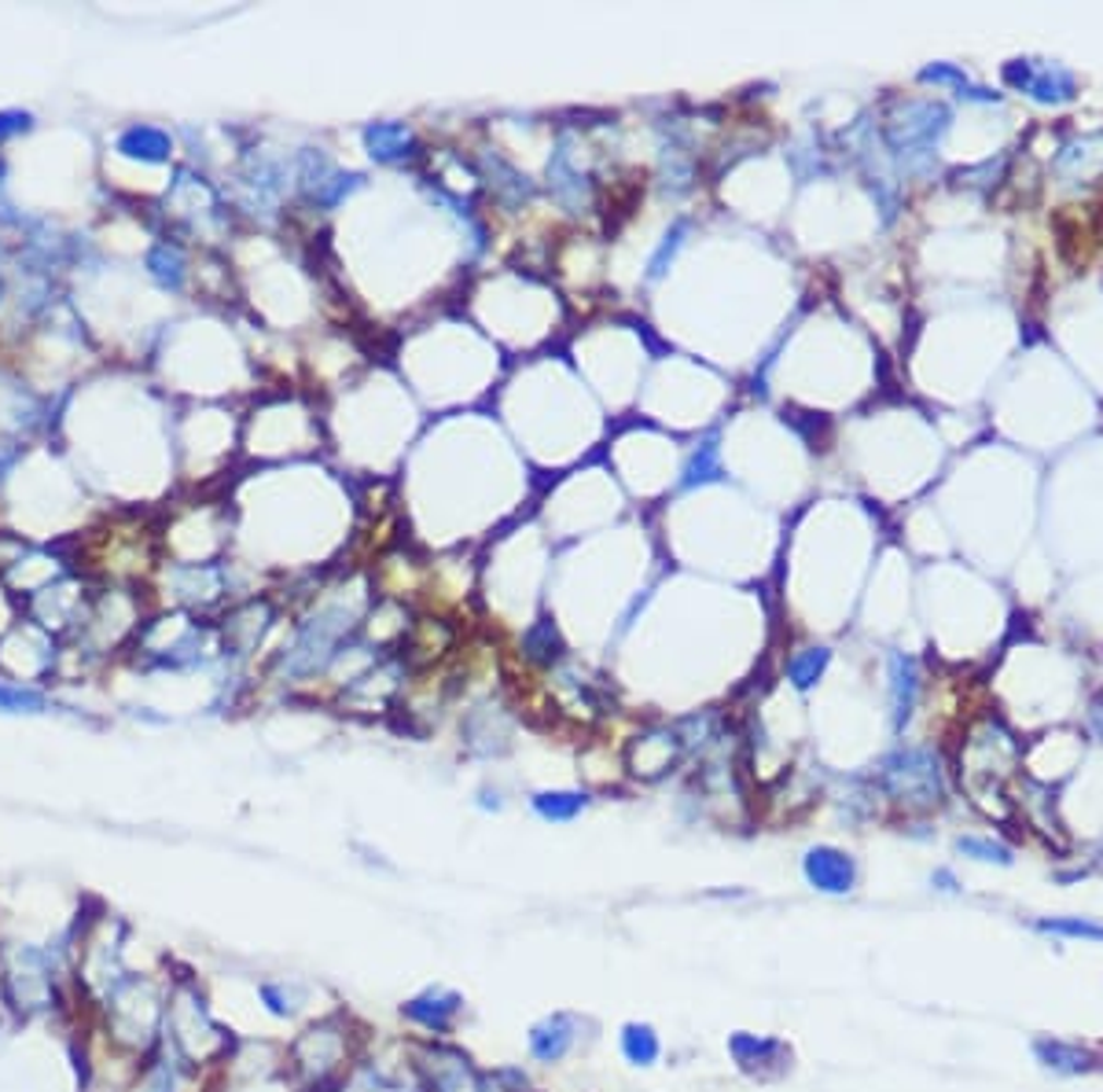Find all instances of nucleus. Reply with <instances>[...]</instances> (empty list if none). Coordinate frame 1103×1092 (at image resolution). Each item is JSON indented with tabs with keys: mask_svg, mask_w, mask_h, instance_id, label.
Instances as JSON below:
<instances>
[{
	"mask_svg": "<svg viewBox=\"0 0 1103 1092\" xmlns=\"http://www.w3.org/2000/svg\"><path fill=\"white\" fill-rule=\"evenodd\" d=\"M659 1034H655L647 1023H630L622 1030V1056L630 1059L633 1067H652L659 1059Z\"/></svg>",
	"mask_w": 1103,
	"mask_h": 1092,
	"instance_id": "obj_13",
	"label": "nucleus"
},
{
	"mask_svg": "<svg viewBox=\"0 0 1103 1092\" xmlns=\"http://www.w3.org/2000/svg\"><path fill=\"white\" fill-rule=\"evenodd\" d=\"M1037 930L1045 935H1064V938H1089V942H1103V924H1092V919H1041Z\"/></svg>",
	"mask_w": 1103,
	"mask_h": 1092,
	"instance_id": "obj_17",
	"label": "nucleus"
},
{
	"mask_svg": "<svg viewBox=\"0 0 1103 1092\" xmlns=\"http://www.w3.org/2000/svg\"><path fill=\"white\" fill-rule=\"evenodd\" d=\"M4 986L19 1011L48 1008L56 997L52 964H48V956L40 953V949H30V946L4 949Z\"/></svg>",
	"mask_w": 1103,
	"mask_h": 1092,
	"instance_id": "obj_2",
	"label": "nucleus"
},
{
	"mask_svg": "<svg viewBox=\"0 0 1103 1092\" xmlns=\"http://www.w3.org/2000/svg\"><path fill=\"white\" fill-rule=\"evenodd\" d=\"M681 754V740L673 732H647L641 736V743L633 747L630 762H633V773L641 776H662L666 768L677 762Z\"/></svg>",
	"mask_w": 1103,
	"mask_h": 1092,
	"instance_id": "obj_10",
	"label": "nucleus"
},
{
	"mask_svg": "<svg viewBox=\"0 0 1103 1092\" xmlns=\"http://www.w3.org/2000/svg\"><path fill=\"white\" fill-rule=\"evenodd\" d=\"M420 1067L427 1070L434 1092H490L482 1075H474L468 1056L453 1048H423Z\"/></svg>",
	"mask_w": 1103,
	"mask_h": 1092,
	"instance_id": "obj_5",
	"label": "nucleus"
},
{
	"mask_svg": "<svg viewBox=\"0 0 1103 1092\" xmlns=\"http://www.w3.org/2000/svg\"><path fill=\"white\" fill-rule=\"evenodd\" d=\"M151 266H155V272L162 280H169V283H177L180 280V255L177 250H166L162 247L155 258H151Z\"/></svg>",
	"mask_w": 1103,
	"mask_h": 1092,
	"instance_id": "obj_21",
	"label": "nucleus"
},
{
	"mask_svg": "<svg viewBox=\"0 0 1103 1092\" xmlns=\"http://www.w3.org/2000/svg\"><path fill=\"white\" fill-rule=\"evenodd\" d=\"M728 1052L736 1056L740 1070L754 1078H776L787 1070V1048L776 1037H754V1034H736L728 1041Z\"/></svg>",
	"mask_w": 1103,
	"mask_h": 1092,
	"instance_id": "obj_7",
	"label": "nucleus"
},
{
	"mask_svg": "<svg viewBox=\"0 0 1103 1092\" xmlns=\"http://www.w3.org/2000/svg\"><path fill=\"white\" fill-rule=\"evenodd\" d=\"M0 711H8V714H40V711H45V695L30 692V688L0 684Z\"/></svg>",
	"mask_w": 1103,
	"mask_h": 1092,
	"instance_id": "obj_18",
	"label": "nucleus"
},
{
	"mask_svg": "<svg viewBox=\"0 0 1103 1092\" xmlns=\"http://www.w3.org/2000/svg\"><path fill=\"white\" fill-rule=\"evenodd\" d=\"M883 784L897 802H908V806H935V802H942V795H946L938 758L930 751H919V747H908V751H897L887 758Z\"/></svg>",
	"mask_w": 1103,
	"mask_h": 1092,
	"instance_id": "obj_1",
	"label": "nucleus"
},
{
	"mask_svg": "<svg viewBox=\"0 0 1103 1092\" xmlns=\"http://www.w3.org/2000/svg\"><path fill=\"white\" fill-rule=\"evenodd\" d=\"M574 1030H578V1023H574V1015H566V1011H555V1015L541 1019V1023L530 1030L533 1059H541V1064H560L566 1052L574 1048V1037H578Z\"/></svg>",
	"mask_w": 1103,
	"mask_h": 1092,
	"instance_id": "obj_9",
	"label": "nucleus"
},
{
	"mask_svg": "<svg viewBox=\"0 0 1103 1092\" xmlns=\"http://www.w3.org/2000/svg\"><path fill=\"white\" fill-rule=\"evenodd\" d=\"M1005 78L1011 85H1019L1023 93H1030L1041 104H1064V99L1075 96V78L1070 70L1056 63H1034V59H1019L1005 70Z\"/></svg>",
	"mask_w": 1103,
	"mask_h": 1092,
	"instance_id": "obj_4",
	"label": "nucleus"
},
{
	"mask_svg": "<svg viewBox=\"0 0 1103 1092\" xmlns=\"http://www.w3.org/2000/svg\"><path fill=\"white\" fill-rule=\"evenodd\" d=\"M347 1064V1030L339 1023H320L309 1026L306 1034L295 1041V1067L302 1078L324 1081Z\"/></svg>",
	"mask_w": 1103,
	"mask_h": 1092,
	"instance_id": "obj_3",
	"label": "nucleus"
},
{
	"mask_svg": "<svg viewBox=\"0 0 1103 1092\" xmlns=\"http://www.w3.org/2000/svg\"><path fill=\"white\" fill-rule=\"evenodd\" d=\"M802 872L809 879V886H817L821 894H849L857 883V865L854 857L843 854L835 846H813L802 857Z\"/></svg>",
	"mask_w": 1103,
	"mask_h": 1092,
	"instance_id": "obj_6",
	"label": "nucleus"
},
{
	"mask_svg": "<svg viewBox=\"0 0 1103 1092\" xmlns=\"http://www.w3.org/2000/svg\"><path fill=\"white\" fill-rule=\"evenodd\" d=\"M409 144H412V137L404 126H376L368 133L372 155H379V158H398V155H404V148Z\"/></svg>",
	"mask_w": 1103,
	"mask_h": 1092,
	"instance_id": "obj_16",
	"label": "nucleus"
},
{
	"mask_svg": "<svg viewBox=\"0 0 1103 1092\" xmlns=\"http://www.w3.org/2000/svg\"><path fill=\"white\" fill-rule=\"evenodd\" d=\"M960 854L975 857V861H986V865H1011V854L994 838H960L957 843Z\"/></svg>",
	"mask_w": 1103,
	"mask_h": 1092,
	"instance_id": "obj_19",
	"label": "nucleus"
},
{
	"mask_svg": "<svg viewBox=\"0 0 1103 1092\" xmlns=\"http://www.w3.org/2000/svg\"><path fill=\"white\" fill-rule=\"evenodd\" d=\"M121 151H126V155H137V158H148V162H159V158L169 155V140L162 137L159 129L140 126V129H129V133L121 137Z\"/></svg>",
	"mask_w": 1103,
	"mask_h": 1092,
	"instance_id": "obj_15",
	"label": "nucleus"
},
{
	"mask_svg": "<svg viewBox=\"0 0 1103 1092\" xmlns=\"http://www.w3.org/2000/svg\"><path fill=\"white\" fill-rule=\"evenodd\" d=\"M460 1005L464 1000L453 994V989H427V994H420V997H412L409 1005H404V1019H412L416 1026L423 1030H431V1034H445L453 1023H457V1015H460Z\"/></svg>",
	"mask_w": 1103,
	"mask_h": 1092,
	"instance_id": "obj_8",
	"label": "nucleus"
},
{
	"mask_svg": "<svg viewBox=\"0 0 1103 1092\" xmlns=\"http://www.w3.org/2000/svg\"><path fill=\"white\" fill-rule=\"evenodd\" d=\"M261 997L269 1000V1011L272 1015H288L291 1005H283V997H280V989L277 986H261Z\"/></svg>",
	"mask_w": 1103,
	"mask_h": 1092,
	"instance_id": "obj_23",
	"label": "nucleus"
},
{
	"mask_svg": "<svg viewBox=\"0 0 1103 1092\" xmlns=\"http://www.w3.org/2000/svg\"><path fill=\"white\" fill-rule=\"evenodd\" d=\"M26 126H30V115H19V110L0 115V140H4V133H15V129H26Z\"/></svg>",
	"mask_w": 1103,
	"mask_h": 1092,
	"instance_id": "obj_22",
	"label": "nucleus"
},
{
	"mask_svg": "<svg viewBox=\"0 0 1103 1092\" xmlns=\"http://www.w3.org/2000/svg\"><path fill=\"white\" fill-rule=\"evenodd\" d=\"M533 809L544 821H574L585 809V795L578 791H541L533 795Z\"/></svg>",
	"mask_w": 1103,
	"mask_h": 1092,
	"instance_id": "obj_14",
	"label": "nucleus"
},
{
	"mask_svg": "<svg viewBox=\"0 0 1103 1092\" xmlns=\"http://www.w3.org/2000/svg\"><path fill=\"white\" fill-rule=\"evenodd\" d=\"M1037 1059L1048 1070H1059V1075H1081V1070H1092V1056L1081 1052L1078 1045H1064V1041H1037L1034 1045Z\"/></svg>",
	"mask_w": 1103,
	"mask_h": 1092,
	"instance_id": "obj_12",
	"label": "nucleus"
},
{
	"mask_svg": "<svg viewBox=\"0 0 1103 1092\" xmlns=\"http://www.w3.org/2000/svg\"><path fill=\"white\" fill-rule=\"evenodd\" d=\"M824 666H828V651H824V647H813V651L798 655V659L791 662V681L798 688H809V684L817 681V677L824 673Z\"/></svg>",
	"mask_w": 1103,
	"mask_h": 1092,
	"instance_id": "obj_20",
	"label": "nucleus"
},
{
	"mask_svg": "<svg viewBox=\"0 0 1103 1092\" xmlns=\"http://www.w3.org/2000/svg\"><path fill=\"white\" fill-rule=\"evenodd\" d=\"M935 879H938V883H942V890H957V886H953V876H949V872H938Z\"/></svg>",
	"mask_w": 1103,
	"mask_h": 1092,
	"instance_id": "obj_24",
	"label": "nucleus"
},
{
	"mask_svg": "<svg viewBox=\"0 0 1103 1092\" xmlns=\"http://www.w3.org/2000/svg\"><path fill=\"white\" fill-rule=\"evenodd\" d=\"M890 692H894V728H902L908 721V714H913V706H916V666L913 659H902V655H894L890 659Z\"/></svg>",
	"mask_w": 1103,
	"mask_h": 1092,
	"instance_id": "obj_11",
	"label": "nucleus"
}]
</instances>
